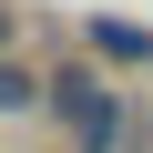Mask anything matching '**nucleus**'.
Wrapping results in <instances>:
<instances>
[{
	"instance_id": "7ed1b4c3",
	"label": "nucleus",
	"mask_w": 153,
	"mask_h": 153,
	"mask_svg": "<svg viewBox=\"0 0 153 153\" xmlns=\"http://www.w3.org/2000/svg\"><path fill=\"white\" fill-rule=\"evenodd\" d=\"M92 51H102L112 71H143V61H153V31H143V21H92Z\"/></svg>"
},
{
	"instance_id": "f03ea898",
	"label": "nucleus",
	"mask_w": 153,
	"mask_h": 153,
	"mask_svg": "<svg viewBox=\"0 0 153 153\" xmlns=\"http://www.w3.org/2000/svg\"><path fill=\"white\" fill-rule=\"evenodd\" d=\"M31 112H51V71H21L0 51V123H31Z\"/></svg>"
},
{
	"instance_id": "20e7f679",
	"label": "nucleus",
	"mask_w": 153,
	"mask_h": 153,
	"mask_svg": "<svg viewBox=\"0 0 153 153\" xmlns=\"http://www.w3.org/2000/svg\"><path fill=\"white\" fill-rule=\"evenodd\" d=\"M10 41H21V10H10V0H0V51H10Z\"/></svg>"
},
{
	"instance_id": "f257e3e1",
	"label": "nucleus",
	"mask_w": 153,
	"mask_h": 153,
	"mask_svg": "<svg viewBox=\"0 0 153 153\" xmlns=\"http://www.w3.org/2000/svg\"><path fill=\"white\" fill-rule=\"evenodd\" d=\"M51 123L71 133V153H123L133 143V92L102 61H61L51 71Z\"/></svg>"
}]
</instances>
